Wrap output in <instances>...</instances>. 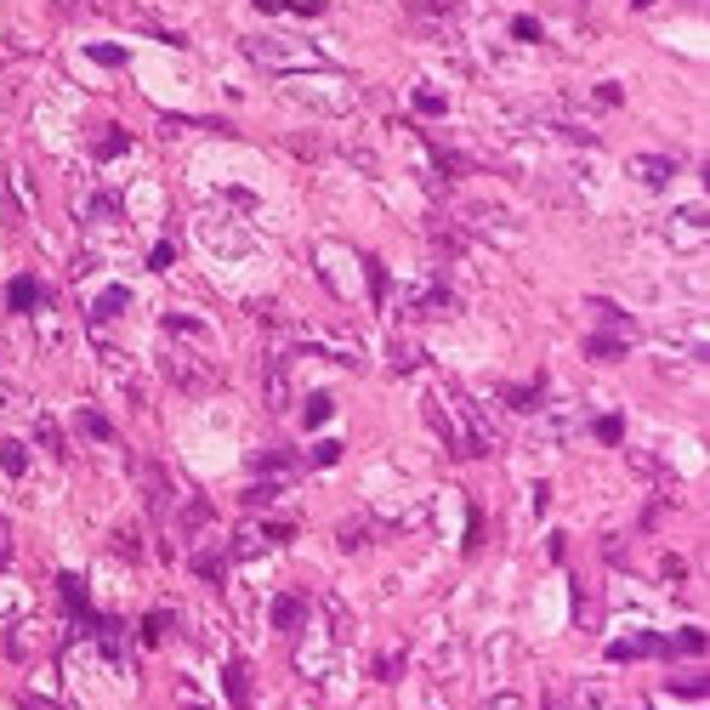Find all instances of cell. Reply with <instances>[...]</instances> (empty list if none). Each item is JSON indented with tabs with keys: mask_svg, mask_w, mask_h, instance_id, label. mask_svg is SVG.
<instances>
[{
	"mask_svg": "<svg viewBox=\"0 0 710 710\" xmlns=\"http://www.w3.org/2000/svg\"><path fill=\"white\" fill-rule=\"evenodd\" d=\"M421 415H426V426L438 432V444H444L449 455H466V444H461V426H455V421L444 415V404H438V398H426V404H421Z\"/></svg>",
	"mask_w": 710,
	"mask_h": 710,
	"instance_id": "5b68a950",
	"label": "cell"
},
{
	"mask_svg": "<svg viewBox=\"0 0 710 710\" xmlns=\"http://www.w3.org/2000/svg\"><path fill=\"white\" fill-rule=\"evenodd\" d=\"M160 375L171 381L177 392H216L222 387V370H216V358L205 347H165L160 353Z\"/></svg>",
	"mask_w": 710,
	"mask_h": 710,
	"instance_id": "6da1fadb",
	"label": "cell"
},
{
	"mask_svg": "<svg viewBox=\"0 0 710 710\" xmlns=\"http://www.w3.org/2000/svg\"><path fill=\"white\" fill-rule=\"evenodd\" d=\"M455 307H461V302H455V296H449L444 284H426L421 296H415V302H409V313H421V319H426V313H432V319H449V313H455Z\"/></svg>",
	"mask_w": 710,
	"mask_h": 710,
	"instance_id": "52a82bcc",
	"label": "cell"
},
{
	"mask_svg": "<svg viewBox=\"0 0 710 710\" xmlns=\"http://www.w3.org/2000/svg\"><path fill=\"white\" fill-rule=\"evenodd\" d=\"M205 523H216V506H211V500H188V506H182V517H177V529H182V534L205 529Z\"/></svg>",
	"mask_w": 710,
	"mask_h": 710,
	"instance_id": "5bb4252c",
	"label": "cell"
},
{
	"mask_svg": "<svg viewBox=\"0 0 710 710\" xmlns=\"http://www.w3.org/2000/svg\"><path fill=\"white\" fill-rule=\"evenodd\" d=\"M182 710H205V705H194V699H188V705H182Z\"/></svg>",
	"mask_w": 710,
	"mask_h": 710,
	"instance_id": "b9f144b4",
	"label": "cell"
},
{
	"mask_svg": "<svg viewBox=\"0 0 710 710\" xmlns=\"http://www.w3.org/2000/svg\"><path fill=\"white\" fill-rule=\"evenodd\" d=\"M0 466H6L12 478H23V472H29V449H23L18 438H12V444H6V455H0Z\"/></svg>",
	"mask_w": 710,
	"mask_h": 710,
	"instance_id": "7402d4cb",
	"label": "cell"
},
{
	"mask_svg": "<svg viewBox=\"0 0 710 710\" xmlns=\"http://www.w3.org/2000/svg\"><path fill=\"white\" fill-rule=\"evenodd\" d=\"M245 500L256 506V512H262V506H273V500H279V483H250V489H245Z\"/></svg>",
	"mask_w": 710,
	"mask_h": 710,
	"instance_id": "d4e9b609",
	"label": "cell"
},
{
	"mask_svg": "<svg viewBox=\"0 0 710 710\" xmlns=\"http://www.w3.org/2000/svg\"><path fill=\"white\" fill-rule=\"evenodd\" d=\"M6 557H12V529H6V517H0V568H6Z\"/></svg>",
	"mask_w": 710,
	"mask_h": 710,
	"instance_id": "ab89813d",
	"label": "cell"
},
{
	"mask_svg": "<svg viewBox=\"0 0 710 710\" xmlns=\"http://www.w3.org/2000/svg\"><path fill=\"white\" fill-rule=\"evenodd\" d=\"M676 654H705V631H682V637H676Z\"/></svg>",
	"mask_w": 710,
	"mask_h": 710,
	"instance_id": "f546056e",
	"label": "cell"
},
{
	"mask_svg": "<svg viewBox=\"0 0 710 710\" xmlns=\"http://www.w3.org/2000/svg\"><path fill=\"white\" fill-rule=\"evenodd\" d=\"M483 710H523V705H517V693H495V699H483Z\"/></svg>",
	"mask_w": 710,
	"mask_h": 710,
	"instance_id": "d590c367",
	"label": "cell"
},
{
	"mask_svg": "<svg viewBox=\"0 0 710 710\" xmlns=\"http://www.w3.org/2000/svg\"><path fill=\"white\" fill-rule=\"evenodd\" d=\"M534 398H540V381H529V387H506V404L512 409H540Z\"/></svg>",
	"mask_w": 710,
	"mask_h": 710,
	"instance_id": "603a6c76",
	"label": "cell"
},
{
	"mask_svg": "<svg viewBox=\"0 0 710 710\" xmlns=\"http://www.w3.org/2000/svg\"><path fill=\"white\" fill-rule=\"evenodd\" d=\"M256 12H284V0H256Z\"/></svg>",
	"mask_w": 710,
	"mask_h": 710,
	"instance_id": "60d3db41",
	"label": "cell"
},
{
	"mask_svg": "<svg viewBox=\"0 0 710 710\" xmlns=\"http://www.w3.org/2000/svg\"><path fill=\"white\" fill-rule=\"evenodd\" d=\"M307 461H313V466H336L341 461V444H330V438H324V444H313V455H307Z\"/></svg>",
	"mask_w": 710,
	"mask_h": 710,
	"instance_id": "484cf974",
	"label": "cell"
},
{
	"mask_svg": "<svg viewBox=\"0 0 710 710\" xmlns=\"http://www.w3.org/2000/svg\"><path fill=\"white\" fill-rule=\"evenodd\" d=\"M91 57H97V63H108V69H120V63H125L120 46H91Z\"/></svg>",
	"mask_w": 710,
	"mask_h": 710,
	"instance_id": "d6a6232c",
	"label": "cell"
},
{
	"mask_svg": "<svg viewBox=\"0 0 710 710\" xmlns=\"http://www.w3.org/2000/svg\"><path fill=\"white\" fill-rule=\"evenodd\" d=\"M586 358H591V364H614V358H625V336H591Z\"/></svg>",
	"mask_w": 710,
	"mask_h": 710,
	"instance_id": "9a60e30c",
	"label": "cell"
},
{
	"mask_svg": "<svg viewBox=\"0 0 710 710\" xmlns=\"http://www.w3.org/2000/svg\"><path fill=\"white\" fill-rule=\"evenodd\" d=\"M137 472H142V489H148V495H142V500H148V512H165V506H171V478H165V466L142 461Z\"/></svg>",
	"mask_w": 710,
	"mask_h": 710,
	"instance_id": "ba28073f",
	"label": "cell"
},
{
	"mask_svg": "<svg viewBox=\"0 0 710 710\" xmlns=\"http://www.w3.org/2000/svg\"><path fill=\"white\" fill-rule=\"evenodd\" d=\"M330 409H336V398H330V392H313L307 409H302V426H324L330 421Z\"/></svg>",
	"mask_w": 710,
	"mask_h": 710,
	"instance_id": "e0dca14e",
	"label": "cell"
},
{
	"mask_svg": "<svg viewBox=\"0 0 710 710\" xmlns=\"http://www.w3.org/2000/svg\"><path fill=\"white\" fill-rule=\"evenodd\" d=\"M398 671H404V654H381V659H375V676H381V682H392Z\"/></svg>",
	"mask_w": 710,
	"mask_h": 710,
	"instance_id": "f1b7e54d",
	"label": "cell"
},
{
	"mask_svg": "<svg viewBox=\"0 0 710 710\" xmlns=\"http://www.w3.org/2000/svg\"><path fill=\"white\" fill-rule=\"evenodd\" d=\"M512 40H540V18H512Z\"/></svg>",
	"mask_w": 710,
	"mask_h": 710,
	"instance_id": "4dcf8cb0",
	"label": "cell"
},
{
	"mask_svg": "<svg viewBox=\"0 0 710 710\" xmlns=\"http://www.w3.org/2000/svg\"><path fill=\"white\" fill-rule=\"evenodd\" d=\"M597 103L614 108V103H625V91H620V86H597Z\"/></svg>",
	"mask_w": 710,
	"mask_h": 710,
	"instance_id": "74e56055",
	"label": "cell"
},
{
	"mask_svg": "<svg viewBox=\"0 0 710 710\" xmlns=\"http://www.w3.org/2000/svg\"><path fill=\"white\" fill-rule=\"evenodd\" d=\"M620 432H625L620 415H603V421H597V438H603V444H620Z\"/></svg>",
	"mask_w": 710,
	"mask_h": 710,
	"instance_id": "4316f807",
	"label": "cell"
},
{
	"mask_svg": "<svg viewBox=\"0 0 710 710\" xmlns=\"http://www.w3.org/2000/svg\"><path fill=\"white\" fill-rule=\"evenodd\" d=\"M370 296H375V302L387 296V273H381V262H370Z\"/></svg>",
	"mask_w": 710,
	"mask_h": 710,
	"instance_id": "e575fe53",
	"label": "cell"
},
{
	"mask_svg": "<svg viewBox=\"0 0 710 710\" xmlns=\"http://www.w3.org/2000/svg\"><path fill=\"white\" fill-rule=\"evenodd\" d=\"M267 409H290V364L267 358Z\"/></svg>",
	"mask_w": 710,
	"mask_h": 710,
	"instance_id": "9c48e42d",
	"label": "cell"
},
{
	"mask_svg": "<svg viewBox=\"0 0 710 710\" xmlns=\"http://www.w3.org/2000/svg\"><path fill=\"white\" fill-rule=\"evenodd\" d=\"M80 432H86V438H97V444H114V426H108V415H97V409H86V415H80Z\"/></svg>",
	"mask_w": 710,
	"mask_h": 710,
	"instance_id": "ac0fdd59",
	"label": "cell"
},
{
	"mask_svg": "<svg viewBox=\"0 0 710 710\" xmlns=\"http://www.w3.org/2000/svg\"><path fill=\"white\" fill-rule=\"evenodd\" d=\"M659 648H665V642L648 631V637H625V642H614V648H608V659H642V654H659Z\"/></svg>",
	"mask_w": 710,
	"mask_h": 710,
	"instance_id": "7c38bea8",
	"label": "cell"
},
{
	"mask_svg": "<svg viewBox=\"0 0 710 710\" xmlns=\"http://www.w3.org/2000/svg\"><path fill=\"white\" fill-rule=\"evenodd\" d=\"M415 108H421V114H444V97H438V91H415Z\"/></svg>",
	"mask_w": 710,
	"mask_h": 710,
	"instance_id": "1f68e13d",
	"label": "cell"
},
{
	"mask_svg": "<svg viewBox=\"0 0 710 710\" xmlns=\"http://www.w3.org/2000/svg\"><path fill=\"white\" fill-rule=\"evenodd\" d=\"M165 631H171V614H165V608L160 614H148V620H142V648H160Z\"/></svg>",
	"mask_w": 710,
	"mask_h": 710,
	"instance_id": "ffe728a7",
	"label": "cell"
},
{
	"mask_svg": "<svg viewBox=\"0 0 710 710\" xmlns=\"http://www.w3.org/2000/svg\"><path fill=\"white\" fill-rule=\"evenodd\" d=\"M267 540H296V523H267Z\"/></svg>",
	"mask_w": 710,
	"mask_h": 710,
	"instance_id": "8d00e7d4",
	"label": "cell"
},
{
	"mask_svg": "<svg viewBox=\"0 0 710 710\" xmlns=\"http://www.w3.org/2000/svg\"><path fill=\"white\" fill-rule=\"evenodd\" d=\"M256 472H296V455H290V449H262V455H256Z\"/></svg>",
	"mask_w": 710,
	"mask_h": 710,
	"instance_id": "d6986e66",
	"label": "cell"
},
{
	"mask_svg": "<svg viewBox=\"0 0 710 710\" xmlns=\"http://www.w3.org/2000/svg\"><path fill=\"white\" fill-rule=\"evenodd\" d=\"M6 302H12V313H35L40 302H46V290H40V279H12V290H6Z\"/></svg>",
	"mask_w": 710,
	"mask_h": 710,
	"instance_id": "30bf717a",
	"label": "cell"
},
{
	"mask_svg": "<svg viewBox=\"0 0 710 710\" xmlns=\"http://www.w3.org/2000/svg\"><path fill=\"white\" fill-rule=\"evenodd\" d=\"M245 52L256 57V63H273V69H284V63H302V69H307V63H319L307 46H279V40H267V35H250Z\"/></svg>",
	"mask_w": 710,
	"mask_h": 710,
	"instance_id": "7a4b0ae2",
	"label": "cell"
},
{
	"mask_svg": "<svg viewBox=\"0 0 710 710\" xmlns=\"http://www.w3.org/2000/svg\"><path fill=\"white\" fill-rule=\"evenodd\" d=\"M409 12L426 23H449L455 12H461V0H409Z\"/></svg>",
	"mask_w": 710,
	"mask_h": 710,
	"instance_id": "4fadbf2b",
	"label": "cell"
},
{
	"mask_svg": "<svg viewBox=\"0 0 710 710\" xmlns=\"http://www.w3.org/2000/svg\"><path fill=\"white\" fill-rule=\"evenodd\" d=\"M125 307H131V290H120V284L97 296V313H125Z\"/></svg>",
	"mask_w": 710,
	"mask_h": 710,
	"instance_id": "cb8c5ba5",
	"label": "cell"
},
{
	"mask_svg": "<svg viewBox=\"0 0 710 710\" xmlns=\"http://www.w3.org/2000/svg\"><path fill=\"white\" fill-rule=\"evenodd\" d=\"M125 148H131L125 125H103V131L91 137V154H97V160H114V154H125Z\"/></svg>",
	"mask_w": 710,
	"mask_h": 710,
	"instance_id": "8fae6325",
	"label": "cell"
},
{
	"mask_svg": "<svg viewBox=\"0 0 710 710\" xmlns=\"http://www.w3.org/2000/svg\"><path fill=\"white\" fill-rule=\"evenodd\" d=\"M18 710H63V705H57V699H40V693H23Z\"/></svg>",
	"mask_w": 710,
	"mask_h": 710,
	"instance_id": "836d02e7",
	"label": "cell"
},
{
	"mask_svg": "<svg viewBox=\"0 0 710 710\" xmlns=\"http://www.w3.org/2000/svg\"><path fill=\"white\" fill-rule=\"evenodd\" d=\"M671 154H637V160H631V177L642 182V188H665V182H671Z\"/></svg>",
	"mask_w": 710,
	"mask_h": 710,
	"instance_id": "8992f818",
	"label": "cell"
},
{
	"mask_svg": "<svg viewBox=\"0 0 710 710\" xmlns=\"http://www.w3.org/2000/svg\"><path fill=\"white\" fill-rule=\"evenodd\" d=\"M86 6H97V0H52V12H86Z\"/></svg>",
	"mask_w": 710,
	"mask_h": 710,
	"instance_id": "f35d334b",
	"label": "cell"
},
{
	"mask_svg": "<svg viewBox=\"0 0 710 710\" xmlns=\"http://www.w3.org/2000/svg\"><path fill=\"white\" fill-rule=\"evenodd\" d=\"M250 665L245 659H228V671H222V682H228V699H233V710H250L256 705V682H250Z\"/></svg>",
	"mask_w": 710,
	"mask_h": 710,
	"instance_id": "277c9868",
	"label": "cell"
},
{
	"mask_svg": "<svg viewBox=\"0 0 710 710\" xmlns=\"http://www.w3.org/2000/svg\"><path fill=\"white\" fill-rule=\"evenodd\" d=\"M302 625H307V597L302 591H284L279 603H273V631H279V637H296Z\"/></svg>",
	"mask_w": 710,
	"mask_h": 710,
	"instance_id": "3957f363",
	"label": "cell"
},
{
	"mask_svg": "<svg viewBox=\"0 0 710 710\" xmlns=\"http://www.w3.org/2000/svg\"><path fill=\"white\" fill-rule=\"evenodd\" d=\"M114 551H120L125 563H137V557H142V534L131 529V523H125V529H114Z\"/></svg>",
	"mask_w": 710,
	"mask_h": 710,
	"instance_id": "44dd1931",
	"label": "cell"
},
{
	"mask_svg": "<svg viewBox=\"0 0 710 710\" xmlns=\"http://www.w3.org/2000/svg\"><path fill=\"white\" fill-rule=\"evenodd\" d=\"M40 438H46V449H52L57 461H63V449H69V444H63V432H57V421H40Z\"/></svg>",
	"mask_w": 710,
	"mask_h": 710,
	"instance_id": "83f0119b",
	"label": "cell"
},
{
	"mask_svg": "<svg viewBox=\"0 0 710 710\" xmlns=\"http://www.w3.org/2000/svg\"><path fill=\"white\" fill-rule=\"evenodd\" d=\"M426 239H432L438 250H461V245H466L461 233L449 228V216H426Z\"/></svg>",
	"mask_w": 710,
	"mask_h": 710,
	"instance_id": "2e32d148",
	"label": "cell"
}]
</instances>
